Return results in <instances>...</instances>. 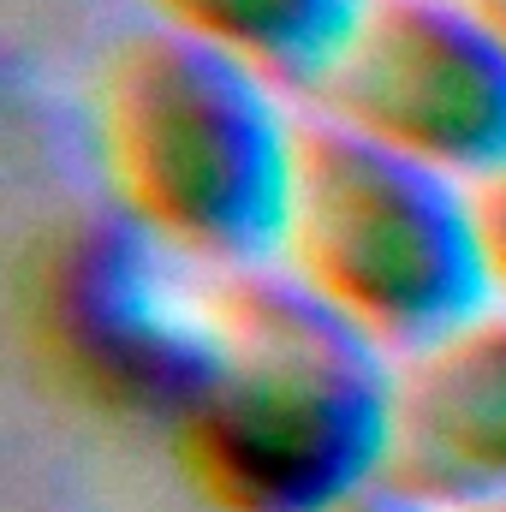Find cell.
Masks as SVG:
<instances>
[{
	"mask_svg": "<svg viewBox=\"0 0 506 512\" xmlns=\"http://www.w3.org/2000/svg\"><path fill=\"white\" fill-rule=\"evenodd\" d=\"M143 24H161L197 48H215L298 102L316 90L364 0H137Z\"/></svg>",
	"mask_w": 506,
	"mask_h": 512,
	"instance_id": "cell-7",
	"label": "cell"
},
{
	"mask_svg": "<svg viewBox=\"0 0 506 512\" xmlns=\"http://www.w3.org/2000/svg\"><path fill=\"white\" fill-rule=\"evenodd\" d=\"M322 512H435V507L417 501L411 489H399L387 477V483H370V489H358V495H346V501H334V507H322Z\"/></svg>",
	"mask_w": 506,
	"mask_h": 512,
	"instance_id": "cell-9",
	"label": "cell"
},
{
	"mask_svg": "<svg viewBox=\"0 0 506 512\" xmlns=\"http://www.w3.org/2000/svg\"><path fill=\"white\" fill-rule=\"evenodd\" d=\"M477 215H483V245H489V280H495V298L506 304V173L477 191Z\"/></svg>",
	"mask_w": 506,
	"mask_h": 512,
	"instance_id": "cell-8",
	"label": "cell"
},
{
	"mask_svg": "<svg viewBox=\"0 0 506 512\" xmlns=\"http://www.w3.org/2000/svg\"><path fill=\"white\" fill-rule=\"evenodd\" d=\"M399 489L435 512L506 495V304L495 298L435 346L399 358Z\"/></svg>",
	"mask_w": 506,
	"mask_h": 512,
	"instance_id": "cell-6",
	"label": "cell"
},
{
	"mask_svg": "<svg viewBox=\"0 0 506 512\" xmlns=\"http://www.w3.org/2000/svg\"><path fill=\"white\" fill-rule=\"evenodd\" d=\"M274 268L387 358H411L495 304L477 191L304 114Z\"/></svg>",
	"mask_w": 506,
	"mask_h": 512,
	"instance_id": "cell-3",
	"label": "cell"
},
{
	"mask_svg": "<svg viewBox=\"0 0 506 512\" xmlns=\"http://www.w3.org/2000/svg\"><path fill=\"white\" fill-rule=\"evenodd\" d=\"M304 108L471 191L506 173V48L465 0H364Z\"/></svg>",
	"mask_w": 506,
	"mask_h": 512,
	"instance_id": "cell-5",
	"label": "cell"
},
{
	"mask_svg": "<svg viewBox=\"0 0 506 512\" xmlns=\"http://www.w3.org/2000/svg\"><path fill=\"white\" fill-rule=\"evenodd\" d=\"M399 358L280 268L215 286V346L167 459L209 512H322L393 471Z\"/></svg>",
	"mask_w": 506,
	"mask_h": 512,
	"instance_id": "cell-1",
	"label": "cell"
},
{
	"mask_svg": "<svg viewBox=\"0 0 506 512\" xmlns=\"http://www.w3.org/2000/svg\"><path fill=\"white\" fill-rule=\"evenodd\" d=\"M90 143L108 209L137 233L215 280L274 268L304 149L292 90L137 24L96 60Z\"/></svg>",
	"mask_w": 506,
	"mask_h": 512,
	"instance_id": "cell-2",
	"label": "cell"
},
{
	"mask_svg": "<svg viewBox=\"0 0 506 512\" xmlns=\"http://www.w3.org/2000/svg\"><path fill=\"white\" fill-rule=\"evenodd\" d=\"M465 512H506V495L501 501H483V507H465Z\"/></svg>",
	"mask_w": 506,
	"mask_h": 512,
	"instance_id": "cell-11",
	"label": "cell"
},
{
	"mask_svg": "<svg viewBox=\"0 0 506 512\" xmlns=\"http://www.w3.org/2000/svg\"><path fill=\"white\" fill-rule=\"evenodd\" d=\"M215 286L102 203L36 239L18 316L36 370L72 405L167 435L215 346Z\"/></svg>",
	"mask_w": 506,
	"mask_h": 512,
	"instance_id": "cell-4",
	"label": "cell"
},
{
	"mask_svg": "<svg viewBox=\"0 0 506 512\" xmlns=\"http://www.w3.org/2000/svg\"><path fill=\"white\" fill-rule=\"evenodd\" d=\"M465 6H471V12L495 30V36H501V48H506V0H465Z\"/></svg>",
	"mask_w": 506,
	"mask_h": 512,
	"instance_id": "cell-10",
	"label": "cell"
}]
</instances>
